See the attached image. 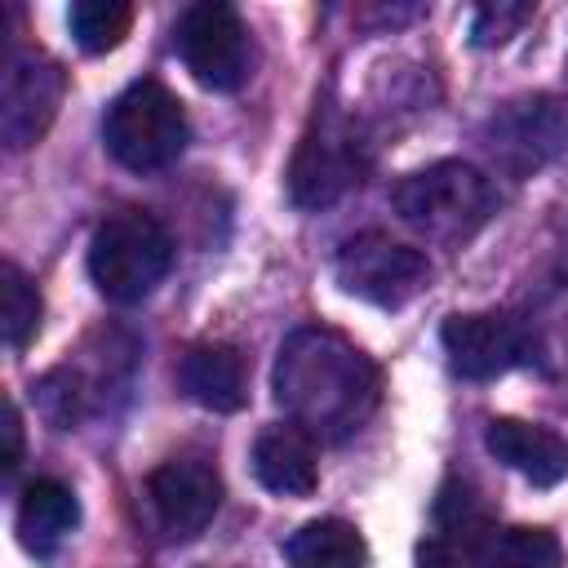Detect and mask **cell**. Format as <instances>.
Listing matches in <instances>:
<instances>
[{
	"label": "cell",
	"mask_w": 568,
	"mask_h": 568,
	"mask_svg": "<svg viewBox=\"0 0 568 568\" xmlns=\"http://www.w3.org/2000/svg\"><path fill=\"white\" fill-rule=\"evenodd\" d=\"M395 213L435 244H466L497 213V186L484 169L462 160L426 164L390 186Z\"/></svg>",
	"instance_id": "7a4b0ae2"
},
{
	"label": "cell",
	"mask_w": 568,
	"mask_h": 568,
	"mask_svg": "<svg viewBox=\"0 0 568 568\" xmlns=\"http://www.w3.org/2000/svg\"><path fill=\"white\" fill-rule=\"evenodd\" d=\"M448 368L466 382H493L532 359V333L506 311H466L448 315L439 328Z\"/></svg>",
	"instance_id": "30bf717a"
},
{
	"label": "cell",
	"mask_w": 568,
	"mask_h": 568,
	"mask_svg": "<svg viewBox=\"0 0 568 568\" xmlns=\"http://www.w3.org/2000/svg\"><path fill=\"white\" fill-rule=\"evenodd\" d=\"M13 524H18V541H22L36 559H49V555L75 532V524H80V501H75V493H71L62 479L40 475V479H31V484L22 488Z\"/></svg>",
	"instance_id": "9a60e30c"
},
{
	"label": "cell",
	"mask_w": 568,
	"mask_h": 568,
	"mask_svg": "<svg viewBox=\"0 0 568 568\" xmlns=\"http://www.w3.org/2000/svg\"><path fill=\"white\" fill-rule=\"evenodd\" d=\"M146 501L169 541H191L222 506V475L204 457H169L146 475Z\"/></svg>",
	"instance_id": "8fae6325"
},
{
	"label": "cell",
	"mask_w": 568,
	"mask_h": 568,
	"mask_svg": "<svg viewBox=\"0 0 568 568\" xmlns=\"http://www.w3.org/2000/svg\"><path fill=\"white\" fill-rule=\"evenodd\" d=\"M288 568H368V541L346 519H311L284 541Z\"/></svg>",
	"instance_id": "2e32d148"
},
{
	"label": "cell",
	"mask_w": 568,
	"mask_h": 568,
	"mask_svg": "<svg viewBox=\"0 0 568 568\" xmlns=\"http://www.w3.org/2000/svg\"><path fill=\"white\" fill-rule=\"evenodd\" d=\"M417 568H462L457 559V546L448 537H426L417 546Z\"/></svg>",
	"instance_id": "7402d4cb"
},
{
	"label": "cell",
	"mask_w": 568,
	"mask_h": 568,
	"mask_svg": "<svg viewBox=\"0 0 568 568\" xmlns=\"http://www.w3.org/2000/svg\"><path fill=\"white\" fill-rule=\"evenodd\" d=\"M528 18H532L528 4H506V0H497V4H479L475 18H470V44H479V49L506 44Z\"/></svg>",
	"instance_id": "ffe728a7"
},
{
	"label": "cell",
	"mask_w": 568,
	"mask_h": 568,
	"mask_svg": "<svg viewBox=\"0 0 568 568\" xmlns=\"http://www.w3.org/2000/svg\"><path fill=\"white\" fill-rule=\"evenodd\" d=\"M479 138H484L488 160L501 173L532 178L568 151V111H564V102H555L546 93L515 98L484 120Z\"/></svg>",
	"instance_id": "ba28073f"
},
{
	"label": "cell",
	"mask_w": 568,
	"mask_h": 568,
	"mask_svg": "<svg viewBox=\"0 0 568 568\" xmlns=\"http://www.w3.org/2000/svg\"><path fill=\"white\" fill-rule=\"evenodd\" d=\"M333 275L351 297L373 302L382 311H399L430 288V257L413 244L390 240L386 231H364L342 240Z\"/></svg>",
	"instance_id": "52a82bcc"
},
{
	"label": "cell",
	"mask_w": 568,
	"mask_h": 568,
	"mask_svg": "<svg viewBox=\"0 0 568 568\" xmlns=\"http://www.w3.org/2000/svg\"><path fill=\"white\" fill-rule=\"evenodd\" d=\"M173 49L182 67L213 93H235L257 67L253 31L240 18V9L226 0H200L182 9L173 27Z\"/></svg>",
	"instance_id": "8992f818"
},
{
	"label": "cell",
	"mask_w": 568,
	"mask_h": 568,
	"mask_svg": "<svg viewBox=\"0 0 568 568\" xmlns=\"http://www.w3.org/2000/svg\"><path fill=\"white\" fill-rule=\"evenodd\" d=\"M4 453H0V470L4 475H13L18 470V462H22V413H18V404L9 399L4 404Z\"/></svg>",
	"instance_id": "44dd1931"
},
{
	"label": "cell",
	"mask_w": 568,
	"mask_h": 568,
	"mask_svg": "<svg viewBox=\"0 0 568 568\" xmlns=\"http://www.w3.org/2000/svg\"><path fill=\"white\" fill-rule=\"evenodd\" d=\"M271 386L284 417L311 439L355 435L382 399L377 364L328 324H302L280 342Z\"/></svg>",
	"instance_id": "6da1fadb"
},
{
	"label": "cell",
	"mask_w": 568,
	"mask_h": 568,
	"mask_svg": "<svg viewBox=\"0 0 568 568\" xmlns=\"http://www.w3.org/2000/svg\"><path fill=\"white\" fill-rule=\"evenodd\" d=\"M173 271V235L146 209H115L89 240V275L102 297L129 306Z\"/></svg>",
	"instance_id": "277c9868"
},
{
	"label": "cell",
	"mask_w": 568,
	"mask_h": 568,
	"mask_svg": "<svg viewBox=\"0 0 568 568\" xmlns=\"http://www.w3.org/2000/svg\"><path fill=\"white\" fill-rule=\"evenodd\" d=\"M67 27L84 53H111L124 44L133 27V4L129 0H75L67 9Z\"/></svg>",
	"instance_id": "ac0fdd59"
},
{
	"label": "cell",
	"mask_w": 568,
	"mask_h": 568,
	"mask_svg": "<svg viewBox=\"0 0 568 568\" xmlns=\"http://www.w3.org/2000/svg\"><path fill=\"white\" fill-rule=\"evenodd\" d=\"M475 568H564V546L550 528H488L470 546Z\"/></svg>",
	"instance_id": "e0dca14e"
},
{
	"label": "cell",
	"mask_w": 568,
	"mask_h": 568,
	"mask_svg": "<svg viewBox=\"0 0 568 568\" xmlns=\"http://www.w3.org/2000/svg\"><path fill=\"white\" fill-rule=\"evenodd\" d=\"M368 173V142L359 124L333 102V93L315 98L311 120L288 160V200L306 213L337 204Z\"/></svg>",
	"instance_id": "3957f363"
},
{
	"label": "cell",
	"mask_w": 568,
	"mask_h": 568,
	"mask_svg": "<svg viewBox=\"0 0 568 568\" xmlns=\"http://www.w3.org/2000/svg\"><path fill=\"white\" fill-rule=\"evenodd\" d=\"M253 475L266 493L275 497H311L320 484V462H315V439L306 430L288 426H266L253 439Z\"/></svg>",
	"instance_id": "5bb4252c"
},
{
	"label": "cell",
	"mask_w": 568,
	"mask_h": 568,
	"mask_svg": "<svg viewBox=\"0 0 568 568\" xmlns=\"http://www.w3.org/2000/svg\"><path fill=\"white\" fill-rule=\"evenodd\" d=\"M40 315H44L40 288L22 275L18 262H4L0 266V328H4V346L9 351H22L36 337Z\"/></svg>",
	"instance_id": "d6986e66"
},
{
	"label": "cell",
	"mask_w": 568,
	"mask_h": 568,
	"mask_svg": "<svg viewBox=\"0 0 568 568\" xmlns=\"http://www.w3.org/2000/svg\"><path fill=\"white\" fill-rule=\"evenodd\" d=\"M102 142L111 160L124 164L129 173H160L186 151L191 120L173 89H164L160 80H133L106 106Z\"/></svg>",
	"instance_id": "5b68a950"
},
{
	"label": "cell",
	"mask_w": 568,
	"mask_h": 568,
	"mask_svg": "<svg viewBox=\"0 0 568 568\" xmlns=\"http://www.w3.org/2000/svg\"><path fill=\"white\" fill-rule=\"evenodd\" d=\"M484 448L537 488H555L568 475V439L555 435L550 426H537V422L493 417L484 426Z\"/></svg>",
	"instance_id": "7c38bea8"
},
{
	"label": "cell",
	"mask_w": 568,
	"mask_h": 568,
	"mask_svg": "<svg viewBox=\"0 0 568 568\" xmlns=\"http://www.w3.org/2000/svg\"><path fill=\"white\" fill-rule=\"evenodd\" d=\"M178 386L209 413H235L248 399V368L244 355L226 342H200L178 364Z\"/></svg>",
	"instance_id": "4fadbf2b"
},
{
	"label": "cell",
	"mask_w": 568,
	"mask_h": 568,
	"mask_svg": "<svg viewBox=\"0 0 568 568\" xmlns=\"http://www.w3.org/2000/svg\"><path fill=\"white\" fill-rule=\"evenodd\" d=\"M564 71H568V62H564Z\"/></svg>",
	"instance_id": "603a6c76"
},
{
	"label": "cell",
	"mask_w": 568,
	"mask_h": 568,
	"mask_svg": "<svg viewBox=\"0 0 568 568\" xmlns=\"http://www.w3.org/2000/svg\"><path fill=\"white\" fill-rule=\"evenodd\" d=\"M62 93H67V75L49 53L9 44L4 80H0V142L9 151L36 146L49 133Z\"/></svg>",
	"instance_id": "9c48e42d"
}]
</instances>
